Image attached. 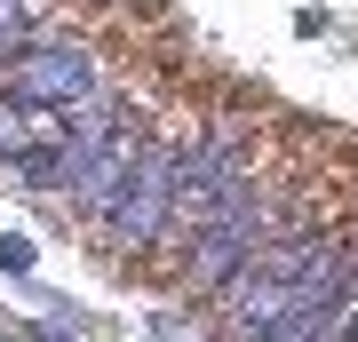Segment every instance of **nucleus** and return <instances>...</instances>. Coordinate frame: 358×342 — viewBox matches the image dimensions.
I'll use <instances>...</instances> for the list:
<instances>
[{"mask_svg":"<svg viewBox=\"0 0 358 342\" xmlns=\"http://www.w3.org/2000/svg\"><path fill=\"white\" fill-rule=\"evenodd\" d=\"M350 287V247L334 231H287L215 294V342H310Z\"/></svg>","mask_w":358,"mask_h":342,"instance_id":"obj_1","label":"nucleus"},{"mask_svg":"<svg viewBox=\"0 0 358 342\" xmlns=\"http://www.w3.org/2000/svg\"><path fill=\"white\" fill-rule=\"evenodd\" d=\"M247 199H255V152H247V136L207 127V136L176 143V215H167V231L199 239L207 223H223Z\"/></svg>","mask_w":358,"mask_h":342,"instance_id":"obj_2","label":"nucleus"},{"mask_svg":"<svg viewBox=\"0 0 358 342\" xmlns=\"http://www.w3.org/2000/svg\"><path fill=\"white\" fill-rule=\"evenodd\" d=\"M167 215H176V143H167V136H143L128 183H120V199L96 215V231H103L112 255H152L167 239Z\"/></svg>","mask_w":358,"mask_h":342,"instance_id":"obj_3","label":"nucleus"},{"mask_svg":"<svg viewBox=\"0 0 358 342\" xmlns=\"http://www.w3.org/2000/svg\"><path fill=\"white\" fill-rule=\"evenodd\" d=\"M0 96L24 112H80L96 104V56L72 40H32V48L0 56Z\"/></svg>","mask_w":358,"mask_h":342,"instance_id":"obj_4","label":"nucleus"},{"mask_svg":"<svg viewBox=\"0 0 358 342\" xmlns=\"http://www.w3.org/2000/svg\"><path fill=\"white\" fill-rule=\"evenodd\" d=\"M271 239H279V215H271V199L255 191L247 207H231L223 223H207L199 239H192V255H183V287H192V294H223Z\"/></svg>","mask_w":358,"mask_h":342,"instance_id":"obj_5","label":"nucleus"},{"mask_svg":"<svg viewBox=\"0 0 358 342\" xmlns=\"http://www.w3.org/2000/svg\"><path fill=\"white\" fill-rule=\"evenodd\" d=\"M0 271H32V239H0Z\"/></svg>","mask_w":358,"mask_h":342,"instance_id":"obj_6","label":"nucleus"},{"mask_svg":"<svg viewBox=\"0 0 358 342\" xmlns=\"http://www.w3.org/2000/svg\"><path fill=\"white\" fill-rule=\"evenodd\" d=\"M16 24H24V0H0V56H8V40H16Z\"/></svg>","mask_w":358,"mask_h":342,"instance_id":"obj_7","label":"nucleus"},{"mask_svg":"<svg viewBox=\"0 0 358 342\" xmlns=\"http://www.w3.org/2000/svg\"><path fill=\"white\" fill-rule=\"evenodd\" d=\"M152 342H192V334H183V318H159V327H152Z\"/></svg>","mask_w":358,"mask_h":342,"instance_id":"obj_8","label":"nucleus"}]
</instances>
